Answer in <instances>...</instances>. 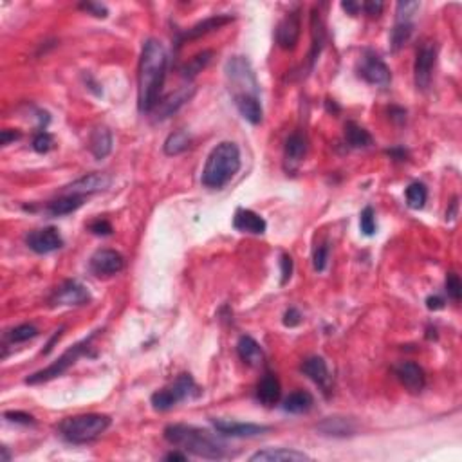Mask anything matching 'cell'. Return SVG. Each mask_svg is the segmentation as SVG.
Returning <instances> with one entry per match:
<instances>
[{"mask_svg":"<svg viewBox=\"0 0 462 462\" xmlns=\"http://www.w3.org/2000/svg\"><path fill=\"white\" fill-rule=\"evenodd\" d=\"M168 54L159 40L148 39L143 43V51L138 67V109L141 114L152 112L161 100L162 83L167 76Z\"/></svg>","mask_w":462,"mask_h":462,"instance_id":"obj_1","label":"cell"},{"mask_svg":"<svg viewBox=\"0 0 462 462\" xmlns=\"http://www.w3.org/2000/svg\"><path fill=\"white\" fill-rule=\"evenodd\" d=\"M165 439L172 446H177L182 452L191 453L196 457L219 461L229 455L228 446L219 435L191 426V424H168L165 428Z\"/></svg>","mask_w":462,"mask_h":462,"instance_id":"obj_2","label":"cell"},{"mask_svg":"<svg viewBox=\"0 0 462 462\" xmlns=\"http://www.w3.org/2000/svg\"><path fill=\"white\" fill-rule=\"evenodd\" d=\"M240 150L233 141H222L213 148L206 159L200 181L206 188L220 190L224 188L240 170Z\"/></svg>","mask_w":462,"mask_h":462,"instance_id":"obj_3","label":"cell"},{"mask_svg":"<svg viewBox=\"0 0 462 462\" xmlns=\"http://www.w3.org/2000/svg\"><path fill=\"white\" fill-rule=\"evenodd\" d=\"M110 426V417L103 414H81L67 417L58 424V432L67 443L85 444L100 437Z\"/></svg>","mask_w":462,"mask_h":462,"instance_id":"obj_4","label":"cell"},{"mask_svg":"<svg viewBox=\"0 0 462 462\" xmlns=\"http://www.w3.org/2000/svg\"><path fill=\"white\" fill-rule=\"evenodd\" d=\"M96 334L98 333H92L89 338L81 339L80 344L72 345V347L67 348L65 353L58 357L56 361L51 363L49 367L42 368V370L31 374V376L25 379V383H28V385H42V383H48V381H51V379H56V377L63 376V374H65V372L69 370V368H71L81 356H85L87 350L91 348V342L94 339Z\"/></svg>","mask_w":462,"mask_h":462,"instance_id":"obj_5","label":"cell"},{"mask_svg":"<svg viewBox=\"0 0 462 462\" xmlns=\"http://www.w3.org/2000/svg\"><path fill=\"white\" fill-rule=\"evenodd\" d=\"M197 396H200V388L196 385L193 377L190 374H181L174 381V385H170L168 388H162V390L154 392L150 401H152V406L158 412H167V410L174 408L177 403Z\"/></svg>","mask_w":462,"mask_h":462,"instance_id":"obj_6","label":"cell"},{"mask_svg":"<svg viewBox=\"0 0 462 462\" xmlns=\"http://www.w3.org/2000/svg\"><path fill=\"white\" fill-rule=\"evenodd\" d=\"M226 78L233 87V96H258V81L248 58L233 56L226 62Z\"/></svg>","mask_w":462,"mask_h":462,"instance_id":"obj_7","label":"cell"},{"mask_svg":"<svg viewBox=\"0 0 462 462\" xmlns=\"http://www.w3.org/2000/svg\"><path fill=\"white\" fill-rule=\"evenodd\" d=\"M357 74L370 85L386 87L392 80V72L388 65L372 51H367L365 56L361 58V63L357 67Z\"/></svg>","mask_w":462,"mask_h":462,"instance_id":"obj_8","label":"cell"},{"mask_svg":"<svg viewBox=\"0 0 462 462\" xmlns=\"http://www.w3.org/2000/svg\"><path fill=\"white\" fill-rule=\"evenodd\" d=\"M125 258L116 249H98L89 260V269L96 277H112L123 271Z\"/></svg>","mask_w":462,"mask_h":462,"instance_id":"obj_9","label":"cell"},{"mask_svg":"<svg viewBox=\"0 0 462 462\" xmlns=\"http://www.w3.org/2000/svg\"><path fill=\"white\" fill-rule=\"evenodd\" d=\"M25 244L31 251L39 253V255H48L63 246V238L56 228L49 226V228L34 229L25 237Z\"/></svg>","mask_w":462,"mask_h":462,"instance_id":"obj_10","label":"cell"},{"mask_svg":"<svg viewBox=\"0 0 462 462\" xmlns=\"http://www.w3.org/2000/svg\"><path fill=\"white\" fill-rule=\"evenodd\" d=\"M112 185V177L109 174L103 172H92L87 174V176L80 177L74 182L67 186L63 193H72V196H83L89 197L92 193H98V191L107 190L109 186Z\"/></svg>","mask_w":462,"mask_h":462,"instance_id":"obj_11","label":"cell"},{"mask_svg":"<svg viewBox=\"0 0 462 462\" xmlns=\"http://www.w3.org/2000/svg\"><path fill=\"white\" fill-rule=\"evenodd\" d=\"M300 14H298V11H289L277 25V43L286 51H293L300 42Z\"/></svg>","mask_w":462,"mask_h":462,"instance_id":"obj_12","label":"cell"},{"mask_svg":"<svg viewBox=\"0 0 462 462\" xmlns=\"http://www.w3.org/2000/svg\"><path fill=\"white\" fill-rule=\"evenodd\" d=\"M435 58H437V51L432 45H423V48L417 51V56H415L414 63V80L415 87L419 91H426L430 87V81H432V72H434L435 67Z\"/></svg>","mask_w":462,"mask_h":462,"instance_id":"obj_13","label":"cell"},{"mask_svg":"<svg viewBox=\"0 0 462 462\" xmlns=\"http://www.w3.org/2000/svg\"><path fill=\"white\" fill-rule=\"evenodd\" d=\"M91 302V293L76 280H65L51 296V305H85Z\"/></svg>","mask_w":462,"mask_h":462,"instance_id":"obj_14","label":"cell"},{"mask_svg":"<svg viewBox=\"0 0 462 462\" xmlns=\"http://www.w3.org/2000/svg\"><path fill=\"white\" fill-rule=\"evenodd\" d=\"M196 94V87L185 85L181 89H177L172 94L165 96L162 100L158 101V105L154 107L152 114L156 119H167L172 114H176L177 110L185 105L186 101H190L191 96Z\"/></svg>","mask_w":462,"mask_h":462,"instance_id":"obj_15","label":"cell"},{"mask_svg":"<svg viewBox=\"0 0 462 462\" xmlns=\"http://www.w3.org/2000/svg\"><path fill=\"white\" fill-rule=\"evenodd\" d=\"M211 424L215 430L222 435H229V437H258V435L269 432V426L255 423H237V421L229 419H211Z\"/></svg>","mask_w":462,"mask_h":462,"instance_id":"obj_16","label":"cell"},{"mask_svg":"<svg viewBox=\"0 0 462 462\" xmlns=\"http://www.w3.org/2000/svg\"><path fill=\"white\" fill-rule=\"evenodd\" d=\"M394 372H396L401 385L405 386L406 390L414 392V394L423 390L424 385H426L424 370L415 361H401L399 365H396Z\"/></svg>","mask_w":462,"mask_h":462,"instance_id":"obj_17","label":"cell"},{"mask_svg":"<svg viewBox=\"0 0 462 462\" xmlns=\"http://www.w3.org/2000/svg\"><path fill=\"white\" fill-rule=\"evenodd\" d=\"M300 370L304 372L309 379H313V381H315L324 392H327L330 388V372L329 367H327V361H325L322 356L307 357V359L302 363Z\"/></svg>","mask_w":462,"mask_h":462,"instance_id":"obj_18","label":"cell"},{"mask_svg":"<svg viewBox=\"0 0 462 462\" xmlns=\"http://www.w3.org/2000/svg\"><path fill=\"white\" fill-rule=\"evenodd\" d=\"M229 22H233V17H231V14H215V17H210V19L202 20V22H199V24L191 25L188 31L179 34L177 43L181 45V43H185L186 40L200 39V36L211 33V31H215V29H220L222 25L229 24Z\"/></svg>","mask_w":462,"mask_h":462,"instance_id":"obj_19","label":"cell"},{"mask_svg":"<svg viewBox=\"0 0 462 462\" xmlns=\"http://www.w3.org/2000/svg\"><path fill=\"white\" fill-rule=\"evenodd\" d=\"M316 430L327 437H353L357 432V424L348 417H327L316 426Z\"/></svg>","mask_w":462,"mask_h":462,"instance_id":"obj_20","label":"cell"},{"mask_svg":"<svg viewBox=\"0 0 462 462\" xmlns=\"http://www.w3.org/2000/svg\"><path fill=\"white\" fill-rule=\"evenodd\" d=\"M233 228L237 231H242V233L264 235L266 233L267 224L264 217H260L255 211L246 210V208H238L233 217Z\"/></svg>","mask_w":462,"mask_h":462,"instance_id":"obj_21","label":"cell"},{"mask_svg":"<svg viewBox=\"0 0 462 462\" xmlns=\"http://www.w3.org/2000/svg\"><path fill=\"white\" fill-rule=\"evenodd\" d=\"M251 462H300V461H311L307 453L298 452L293 448H266L262 452L253 453L249 457Z\"/></svg>","mask_w":462,"mask_h":462,"instance_id":"obj_22","label":"cell"},{"mask_svg":"<svg viewBox=\"0 0 462 462\" xmlns=\"http://www.w3.org/2000/svg\"><path fill=\"white\" fill-rule=\"evenodd\" d=\"M233 103L237 107V110L240 112L246 121H249L251 125H258L262 123L264 118V109L262 103L258 100V96H233Z\"/></svg>","mask_w":462,"mask_h":462,"instance_id":"obj_23","label":"cell"},{"mask_svg":"<svg viewBox=\"0 0 462 462\" xmlns=\"http://www.w3.org/2000/svg\"><path fill=\"white\" fill-rule=\"evenodd\" d=\"M282 396V386L280 381H278V377L271 372H267L266 376L260 379V383L257 385V399L266 406H273L277 405L278 401H280Z\"/></svg>","mask_w":462,"mask_h":462,"instance_id":"obj_24","label":"cell"},{"mask_svg":"<svg viewBox=\"0 0 462 462\" xmlns=\"http://www.w3.org/2000/svg\"><path fill=\"white\" fill-rule=\"evenodd\" d=\"M237 353L246 365L249 367H260L264 363V350L258 345L257 339L251 336H240L237 344Z\"/></svg>","mask_w":462,"mask_h":462,"instance_id":"obj_25","label":"cell"},{"mask_svg":"<svg viewBox=\"0 0 462 462\" xmlns=\"http://www.w3.org/2000/svg\"><path fill=\"white\" fill-rule=\"evenodd\" d=\"M89 150L96 159H105L112 150V134L107 127H98L89 138Z\"/></svg>","mask_w":462,"mask_h":462,"instance_id":"obj_26","label":"cell"},{"mask_svg":"<svg viewBox=\"0 0 462 462\" xmlns=\"http://www.w3.org/2000/svg\"><path fill=\"white\" fill-rule=\"evenodd\" d=\"M85 202V197L83 196H72V193H63L62 197L51 200L48 204L49 215L53 217H62V215H69L72 211L80 210L81 206Z\"/></svg>","mask_w":462,"mask_h":462,"instance_id":"obj_27","label":"cell"},{"mask_svg":"<svg viewBox=\"0 0 462 462\" xmlns=\"http://www.w3.org/2000/svg\"><path fill=\"white\" fill-rule=\"evenodd\" d=\"M315 405V397L311 396L309 392L305 390H296L293 394L286 397L284 401V410L289 412V414H305V412H309Z\"/></svg>","mask_w":462,"mask_h":462,"instance_id":"obj_28","label":"cell"},{"mask_svg":"<svg viewBox=\"0 0 462 462\" xmlns=\"http://www.w3.org/2000/svg\"><path fill=\"white\" fill-rule=\"evenodd\" d=\"M305 152H307V141H305L304 136L300 132L291 134L286 139V147H284L286 161L291 165H296L305 158Z\"/></svg>","mask_w":462,"mask_h":462,"instance_id":"obj_29","label":"cell"},{"mask_svg":"<svg viewBox=\"0 0 462 462\" xmlns=\"http://www.w3.org/2000/svg\"><path fill=\"white\" fill-rule=\"evenodd\" d=\"M345 141H347L348 147L353 148H367L372 145V136L368 130H365L357 123L348 121L345 125Z\"/></svg>","mask_w":462,"mask_h":462,"instance_id":"obj_30","label":"cell"},{"mask_svg":"<svg viewBox=\"0 0 462 462\" xmlns=\"http://www.w3.org/2000/svg\"><path fill=\"white\" fill-rule=\"evenodd\" d=\"M190 143L191 139L190 136H188V132H185V130H177V132L168 136L165 145H162V150H165L167 156H179V154L186 152V150L190 148Z\"/></svg>","mask_w":462,"mask_h":462,"instance_id":"obj_31","label":"cell"},{"mask_svg":"<svg viewBox=\"0 0 462 462\" xmlns=\"http://www.w3.org/2000/svg\"><path fill=\"white\" fill-rule=\"evenodd\" d=\"M211 56H213V51H202V53L196 54V56L191 58V60H188V62L181 67L182 76L188 78V80L196 78L197 74L210 63Z\"/></svg>","mask_w":462,"mask_h":462,"instance_id":"obj_32","label":"cell"},{"mask_svg":"<svg viewBox=\"0 0 462 462\" xmlns=\"http://www.w3.org/2000/svg\"><path fill=\"white\" fill-rule=\"evenodd\" d=\"M414 33V22H396L390 33V49L396 53L410 40Z\"/></svg>","mask_w":462,"mask_h":462,"instance_id":"obj_33","label":"cell"},{"mask_svg":"<svg viewBox=\"0 0 462 462\" xmlns=\"http://www.w3.org/2000/svg\"><path fill=\"white\" fill-rule=\"evenodd\" d=\"M406 196V204L412 208V210H421L426 204L428 200V190L423 182H412V185L406 188L405 191Z\"/></svg>","mask_w":462,"mask_h":462,"instance_id":"obj_34","label":"cell"},{"mask_svg":"<svg viewBox=\"0 0 462 462\" xmlns=\"http://www.w3.org/2000/svg\"><path fill=\"white\" fill-rule=\"evenodd\" d=\"M40 330L31 324H22L19 327H13L11 330H8L4 336V339L8 344L14 345V344H24V342H29V339H33L39 336Z\"/></svg>","mask_w":462,"mask_h":462,"instance_id":"obj_35","label":"cell"},{"mask_svg":"<svg viewBox=\"0 0 462 462\" xmlns=\"http://www.w3.org/2000/svg\"><path fill=\"white\" fill-rule=\"evenodd\" d=\"M359 228H361L363 235H367V237H372L376 233V213L372 210V206H367L359 215Z\"/></svg>","mask_w":462,"mask_h":462,"instance_id":"obj_36","label":"cell"},{"mask_svg":"<svg viewBox=\"0 0 462 462\" xmlns=\"http://www.w3.org/2000/svg\"><path fill=\"white\" fill-rule=\"evenodd\" d=\"M419 2H399L396 8V22H412L414 14L419 11Z\"/></svg>","mask_w":462,"mask_h":462,"instance_id":"obj_37","label":"cell"},{"mask_svg":"<svg viewBox=\"0 0 462 462\" xmlns=\"http://www.w3.org/2000/svg\"><path fill=\"white\" fill-rule=\"evenodd\" d=\"M53 147H54V139L48 130H40V132L33 138V148L39 154H48Z\"/></svg>","mask_w":462,"mask_h":462,"instance_id":"obj_38","label":"cell"},{"mask_svg":"<svg viewBox=\"0 0 462 462\" xmlns=\"http://www.w3.org/2000/svg\"><path fill=\"white\" fill-rule=\"evenodd\" d=\"M446 293L452 300L459 302L462 296V284L457 273H448L446 277Z\"/></svg>","mask_w":462,"mask_h":462,"instance_id":"obj_39","label":"cell"},{"mask_svg":"<svg viewBox=\"0 0 462 462\" xmlns=\"http://www.w3.org/2000/svg\"><path fill=\"white\" fill-rule=\"evenodd\" d=\"M313 262H315V269L316 271H325V267H327V262H329V246L327 244H322L318 246L315 251V257H313Z\"/></svg>","mask_w":462,"mask_h":462,"instance_id":"obj_40","label":"cell"},{"mask_svg":"<svg viewBox=\"0 0 462 462\" xmlns=\"http://www.w3.org/2000/svg\"><path fill=\"white\" fill-rule=\"evenodd\" d=\"M4 419H8L10 423H17V424H34V417L28 412H20V410H11V412H6Z\"/></svg>","mask_w":462,"mask_h":462,"instance_id":"obj_41","label":"cell"},{"mask_svg":"<svg viewBox=\"0 0 462 462\" xmlns=\"http://www.w3.org/2000/svg\"><path fill=\"white\" fill-rule=\"evenodd\" d=\"M80 10L87 11V13L96 17V19H107L109 17V10L103 4H98V2H81Z\"/></svg>","mask_w":462,"mask_h":462,"instance_id":"obj_42","label":"cell"},{"mask_svg":"<svg viewBox=\"0 0 462 462\" xmlns=\"http://www.w3.org/2000/svg\"><path fill=\"white\" fill-rule=\"evenodd\" d=\"M280 271H282L280 284L282 286H286L287 282L291 280V277H293V258H291V255H287V253H282Z\"/></svg>","mask_w":462,"mask_h":462,"instance_id":"obj_43","label":"cell"},{"mask_svg":"<svg viewBox=\"0 0 462 462\" xmlns=\"http://www.w3.org/2000/svg\"><path fill=\"white\" fill-rule=\"evenodd\" d=\"M89 231L98 235V237H107V235L112 233V226H110L109 220L96 219V220H92L91 224H89Z\"/></svg>","mask_w":462,"mask_h":462,"instance_id":"obj_44","label":"cell"},{"mask_svg":"<svg viewBox=\"0 0 462 462\" xmlns=\"http://www.w3.org/2000/svg\"><path fill=\"white\" fill-rule=\"evenodd\" d=\"M383 8H385V4L379 2V0H368V2H363L361 4V10L365 11V14L372 17V19L379 17L383 13Z\"/></svg>","mask_w":462,"mask_h":462,"instance_id":"obj_45","label":"cell"},{"mask_svg":"<svg viewBox=\"0 0 462 462\" xmlns=\"http://www.w3.org/2000/svg\"><path fill=\"white\" fill-rule=\"evenodd\" d=\"M302 313L296 307H289V309L286 311V315H284V325L286 327H296V325L302 324Z\"/></svg>","mask_w":462,"mask_h":462,"instance_id":"obj_46","label":"cell"},{"mask_svg":"<svg viewBox=\"0 0 462 462\" xmlns=\"http://www.w3.org/2000/svg\"><path fill=\"white\" fill-rule=\"evenodd\" d=\"M14 139H20V132H14V130L6 129V130H2V134H0V145H2V147L10 145V141H14Z\"/></svg>","mask_w":462,"mask_h":462,"instance_id":"obj_47","label":"cell"},{"mask_svg":"<svg viewBox=\"0 0 462 462\" xmlns=\"http://www.w3.org/2000/svg\"><path fill=\"white\" fill-rule=\"evenodd\" d=\"M426 307L430 311H439L444 307V300L441 296H430L428 300H426Z\"/></svg>","mask_w":462,"mask_h":462,"instance_id":"obj_48","label":"cell"},{"mask_svg":"<svg viewBox=\"0 0 462 462\" xmlns=\"http://www.w3.org/2000/svg\"><path fill=\"white\" fill-rule=\"evenodd\" d=\"M342 8H344L345 11H347L348 14H357L359 13V10H361V4H357V2H353V0H347V2H342Z\"/></svg>","mask_w":462,"mask_h":462,"instance_id":"obj_49","label":"cell"},{"mask_svg":"<svg viewBox=\"0 0 462 462\" xmlns=\"http://www.w3.org/2000/svg\"><path fill=\"white\" fill-rule=\"evenodd\" d=\"M63 330H65V327H60V329H58V330H56V333H54V334H53V338H51V342H49V344H48V347L43 348V354H49V353H51V350H53V345H54V344H56L58 339L62 338V334H63Z\"/></svg>","mask_w":462,"mask_h":462,"instance_id":"obj_50","label":"cell"},{"mask_svg":"<svg viewBox=\"0 0 462 462\" xmlns=\"http://www.w3.org/2000/svg\"><path fill=\"white\" fill-rule=\"evenodd\" d=\"M386 154L390 156V158L397 159V161H403L406 158V152L403 148H392V150H386Z\"/></svg>","mask_w":462,"mask_h":462,"instance_id":"obj_51","label":"cell"},{"mask_svg":"<svg viewBox=\"0 0 462 462\" xmlns=\"http://www.w3.org/2000/svg\"><path fill=\"white\" fill-rule=\"evenodd\" d=\"M186 453H179V452H170L165 455V461H181L185 462L186 461Z\"/></svg>","mask_w":462,"mask_h":462,"instance_id":"obj_52","label":"cell"},{"mask_svg":"<svg viewBox=\"0 0 462 462\" xmlns=\"http://www.w3.org/2000/svg\"><path fill=\"white\" fill-rule=\"evenodd\" d=\"M390 116H392V119H399V121H405V119H406V110L397 109V107H392V109H390Z\"/></svg>","mask_w":462,"mask_h":462,"instance_id":"obj_53","label":"cell"},{"mask_svg":"<svg viewBox=\"0 0 462 462\" xmlns=\"http://www.w3.org/2000/svg\"><path fill=\"white\" fill-rule=\"evenodd\" d=\"M0 461L2 462H8V461H11V455H10V452H8V448H2V457H0Z\"/></svg>","mask_w":462,"mask_h":462,"instance_id":"obj_54","label":"cell"}]
</instances>
